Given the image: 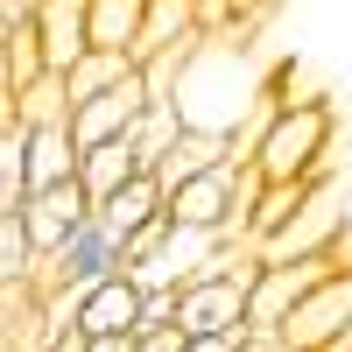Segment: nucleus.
Returning <instances> with one entry per match:
<instances>
[{
	"label": "nucleus",
	"instance_id": "f257e3e1",
	"mask_svg": "<svg viewBox=\"0 0 352 352\" xmlns=\"http://www.w3.org/2000/svg\"><path fill=\"white\" fill-rule=\"evenodd\" d=\"M331 134H338L331 99H275L254 141V169L268 184H317L331 176Z\"/></svg>",
	"mask_w": 352,
	"mask_h": 352
},
{
	"label": "nucleus",
	"instance_id": "f03ea898",
	"mask_svg": "<svg viewBox=\"0 0 352 352\" xmlns=\"http://www.w3.org/2000/svg\"><path fill=\"white\" fill-rule=\"evenodd\" d=\"M296 254H345V184L338 176H317L303 204L261 240V261H296Z\"/></svg>",
	"mask_w": 352,
	"mask_h": 352
},
{
	"label": "nucleus",
	"instance_id": "7ed1b4c3",
	"mask_svg": "<svg viewBox=\"0 0 352 352\" xmlns=\"http://www.w3.org/2000/svg\"><path fill=\"white\" fill-rule=\"evenodd\" d=\"M127 268V247H120V232L113 226H99V212L85 219L64 247H50L43 261H36V275H28V289H92V282H106V275H120Z\"/></svg>",
	"mask_w": 352,
	"mask_h": 352
},
{
	"label": "nucleus",
	"instance_id": "20e7f679",
	"mask_svg": "<svg viewBox=\"0 0 352 352\" xmlns=\"http://www.w3.org/2000/svg\"><path fill=\"white\" fill-rule=\"evenodd\" d=\"M282 338L296 352H331L338 338H352V268H331L310 296L282 317Z\"/></svg>",
	"mask_w": 352,
	"mask_h": 352
},
{
	"label": "nucleus",
	"instance_id": "39448f33",
	"mask_svg": "<svg viewBox=\"0 0 352 352\" xmlns=\"http://www.w3.org/2000/svg\"><path fill=\"white\" fill-rule=\"evenodd\" d=\"M141 113H148V78H141V64H134L127 78H113L106 92H92V99L71 106V141H78V148H92V141H120V134H134Z\"/></svg>",
	"mask_w": 352,
	"mask_h": 352
},
{
	"label": "nucleus",
	"instance_id": "423d86ee",
	"mask_svg": "<svg viewBox=\"0 0 352 352\" xmlns=\"http://www.w3.org/2000/svg\"><path fill=\"white\" fill-rule=\"evenodd\" d=\"M232 176H240V162H212V169H197V176H184L176 190H162V212L176 219V226H204V232H219L226 240V219H232Z\"/></svg>",
	"mask_w": 352,
	"mask_h": 352
},
{
	"label": "nucleus",
	"instance_id": "0eeeda50",
	"mask_svg": "<svg viewBox=\"0 0 352 352\" xmlns=\"http://www.w3.org/2000/svg\"><path fill=\"white\" fill-rule=\"evenodd\" d=\"M85 219H92V190H85L78 176H64V184H50V190H28V197H21V226H28V240H36V254L64 247Z\"/></svg>",
	"mask_w": 352,
	"mask_h": 352
},
{
	"label": "nucleus",
	"instance_id": "6e6552de",
	"mask_svg": "<svg viewBox=\"0 0 352 352\" xmlns=\"http://www.w3.org/2000/svg\"><path fill=\"white\" fill-rule=\"evenodd\" d=\"M28 21L43 36L50 71H71L85 50H92V0H28Z\"/></svg>",
	"mask_w": 352,
	"mask_h": 352
},
{
	"label": "nucleus",
	"instance_id": "1a4fd4ad",
	"mask_svg": "<svg viewBox=\"0 0 352 352\" xmlns=\"http://www.w3.org/2000/svg\"><path fill=\"white\" fill-rule=\"evenodd\" d=\"M141 324V282L120 268L92 289H78V331L85 338H106V331H134Z\"/></svg>",
	"mask_w": 352,
	"mask_h": 352
},
{
	"label": "nucleus",
	"instance_id": "9d476101",
	"mask_svg": "<svg viewBox=\"0 0 352 352\" xmlns=\"http://www.w3.org/2000/svg\"><path fill=\"white\" fill-rule=\"evenodd\" d=\"M197 36H204V0H148V14H141V36H134V64H148L155 50L197 43Z\"/></svg>",
	"mask_w": 352,
	"mask_h": 352
},
{
	"label": "nucleus",
	"instance_id": "9b49d317",
	"mask_svg": "<svg viewBox=\"0 0 352 352\" xmlns=\"http://www.w3.org/2000/svg\"><path fill=\"white\" fill-rule=\"evenodd\" d=\"M64 176H78V141H71V120H56V127H28V155H21V197H28V190L64 184Z\"/></svg>",
	"mask_w": 352,
	"mask_h": 352
},
{
	"label": "nucleus",
	"instance_id": "f8f14e48",
	"mask_svg": "<svg viewBox=\"0 0 352 352\" xmlns=\"http://www.w3.org/2000/svg\"><path fill=\"white\" fill-rule=\"evenodd\" d=\"M226 155H232V141H226L219 127H190V120H184V134L169 141V155H162V169H155V184H162V190H176L184 176L212 169V162H226Z\"/></svg>",
	"mask_w": 352,
	"mask_h": 352
},
{
	"label": "nucleus",
	"instance_id": "ddd939ff",
	"mask_svg": "<svg viewBox=\"0 0 352 352\" xmlns=\"http://www.w3.org/2000/svg\"><path fill=\"white\" fill-rule=\"evenodd\" d=\"M8 113H14L21 127H56V120H71V78H64V71H36L28 85L8 92Z\"/></svg>",
	"mask_w": 352,
	"mask_h": 352
},
{
	"label": "nucleus",
	"instance_id": "4468645a",
	"mask_svg": "<svg viewBox=\"0 0 352 352\" xmlns=\"http://www.w3.org/2000/svg\"><path fill=\"white\" fill-rule=\"evenodd\" d=\"M134 176H148V169H134V141H127V134H120V141H92V148H78V184L92 190V204L113 197L120 184H134Z\"/></svg>",
	"mask_w": 352,
	"mask_h": 352
},
{
	"label": "nucleus",
	"instance_id": "2eb2a0df",
	"mask_svg": "<svg viewBox=\"0 0 352 352\" xmlns=\"http://www.w3.org/2000/svg\"><path fill=\"white\" fill-rule=\"evenodd\" d=\"M92 212H99V226H113V232L127 240L134 226H148V219L162 212V184H155V176H134V184H120L113 197H99Z\"/></svg>",
	"mask_w": 352,
	"mask_h": 352
},
{
	"label": "nucleus",
	"instance_id": "dca6fc26",
	"mask_svg": "<svg viewBox=\"0 0 352 352\" xmlns=\"http://www.w3.org/2000/svg\"><path fill=\"white\" fill-rule=\"evenodd\" d=\"M176 134H184V113H176L169 99H148V113H141V120H134V134H127V141H134V169H148V176H155Z\"/></svg>",
	"mask_w": 352,
	"mask_h": 352
},
{
	"label": "nucleus",
	"instance_id": "f3484780",
	"mask_svg": "<svg viewBox=\"0 0 352 352\" xmlns=\"http://www.w3.org/2000/svg\"><path fill=\"white\" fill-rule=\"evenodd\" d=\"M141 14H148V0H92V50H113V56H134V36H141Z\"/></svg>",
	"mask_w": 352,
	"mask_h": 352
},
{
	"label": "nucleus",
	"instance_id": "a211bd4d",
	"mask_svg": "<svg viewBox=\"0 0 352 352\" xmlns=\"http://www.w3.org/2000/svg\"><path fill=\"white\" fill-rule=\"evenodd\" d=\"M36 240H28V226H21V204H8L0 212V289H21L28 275H36Z\"/></svg>",
	"mask_w": 352,
	"mask_h": 352
},
{
	"label": "nucleus",
	"instance_id": "6ab92c4d",
	"mask_svg": "<svg viewBox=\"0 0 352 352\" xmlns=\"http://www.w3.org/2000/svg\"><path fill=\"white\" fill-rule=\"evenodd\" d=\"M127 71H134V56H113V50H85L78 64L64 71V78H71V106H78V99H92V92H106V85H113V78H127Z\"/></svg>",
	"mask_w": 352,
	"mask_h": 352
},
{
	"label": "nucleus",
	"instance_id": "aec40b11",
	"mask_svg": "<svg viewBox=\"0 0 352 352\" xmlns=\"http://www.w3.org/2000/svg\"><path fill=\"white\" fill-rule=\"evenodd\" d=\"M21 155H28V127L0 106V212L21 204Z\"/></svg>",
	"mask_w": 352,
	"mask_h": 352
},
{
	"label": "nucleus",
	"instance_id": "412c9836",
	"mask_svg": "<svg viewBox=\"0 0 352 352\" xmlns=\"http://www.w3.org/2000/svg\"><path fill=\"white\" fill-rule=\"evenodd\" d=\"M162 324H176V289H141V324H134V338L141 331H162Z\"/></svg>",
	"mask_w": 352,
	"mask_h": 352
},
{
	"label": "nucleus",
	"instance_id": "4be33fe9",
	"mask_svg": "<svg viewBox=\"0 0 352 352\" xmlns=\"http://www.w3.org/2000/svg\"><path fill=\"white\" fill-rule=\"evenodd\" d=\"M184 352H240V331H197L184 338Z\"/></svg>",
	"mask_w": 352,
	"mask_h": 352
},
{
	"label": "nucleus",
	"instance_id": "5701e85b",
	"mask_svg": "<svg viewBox=\"0 0 352 352\" xmlns=\"http://www.w3.org/2000/svg\"><path fill=\"white\" fill-rule=\"evenodd\" d=\"M240 352H289L282 331H240Z\"/></svg>",
	"mask_w": 352,
	"mask_h": 352
},
{
	"label": "nucleus",
	"instance_id": "b1692460",
	"mask_svg": "<svg viewBox=\"0 0 352 352\" xmlns=\"http://www.w3.org/2000/svg\"><path fill=\"white\" fill-rule=\"evenodd\" d=\"M85 352H134V331H106V338H85Z\"/></svg>",
	"mask_w": 352,
	"mask_h": 352
},
{
	"label": "nucleus",
	"instance_id": "393cba45",
	"mask_svg": "<svg viewBox=\"0 0 352 352\" xmlns=\"http://www.w3.org/2000/svg\"><path fill=\"white\" fill-rule=\"evenodd\" d=\"M289 352H296V345H289Z\"/></svg>",
	"mask_w": 352,
	"mask_h": 352
}]
</instances>
